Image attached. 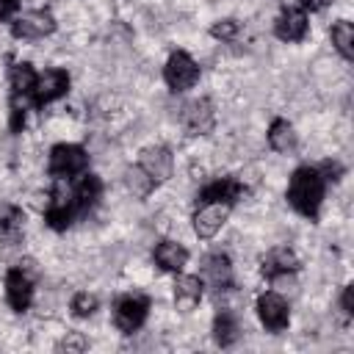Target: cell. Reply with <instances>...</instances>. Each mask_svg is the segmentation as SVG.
Here are the masks:
<instances>
[{
	"label": "cell",
	"mask_w": 354,
	"mask_h": 354,
	"mask_svg": "<svg viewBox=\"0 0 354 354\" xmlns=\"http://www.w3.org/2000/svg\"><path fill=\"white\" fill-rule=\"evenodd\" d=\"M22 227H25V213L17 205H3L0 207V243L14 246L22 238Z\"/></svg>",
	"instance_id": "obj_17"
},
{
	"label": "cell",
	"mask_w": 354,
	"mask_h": 354,
	"mask_svg": "<svg viewBox=\"0 0 354 354\" xmlns=\"http://www.w3.org/2000/svg\"><path fill=\"white\" fill-rule=\"evenodd\" d=\"M230 207L232 205H227V202H202V207L194 213V232L205 241L213 238L224 227V221L230 216Z\"/></svg>",
	"instance_id": "obj_8"
},
{
	"label": "cell",
	"mask_w": 354,
	"mask_h": 354,
	"mask_svg": "<svg viewBox=\"0 0 354 354\" xmlns=\"http://www.w3.org/2000/svg\"><path fill=\"white\" fill-rule=\"evenodd\" d=\"M202 271H205V277L210 279V285L218 288V290H227V288L232 285V263H230V257L221 254V252L207 254L205 263H202Z\"/></svg>",
	"instance_id": "obj_16"
},
{
	"label": "cell",
	"mask_w": 354,
	"mask_h": 354,
	"mask_svg": "<svg viewBox=\"0 0 354 354\" xmlns=\"http://www.w3.org/2000/svg\"><path fill=\"white\" fill-rule=\"evenodd\" d=\"M260 271L266 279H279V277H288L293 271H299V257L293 249L288 246H277L271 249L263 260H260Z\"/></svg>",
	"instance_id": "obj_13"
},
{
	"label": "cell",
	"mask_w": 354,
	"mask_h": 354,
	"mask_svg": "<svg viewBox=\"0 0 354 354\" xmlns=\"http://www.w3.org/2000/svg\"><path fill=\"white\" fill-rule=\"evenodd\" d=\"M268 144H271V149H277V152H282V155L293 152V149H296L293 124L285 122V119H274L271 127H268Z\"/></svg>",
	"instance_id": "obj_22"
},
{
	"label": "cell",
	"mask_w": 354,
	"mask_h": 354,
	"mask_svg": "<svg viewBox=\"0 0 354 354\" xmlns=\"http://www.w3.org/2000/svg\"><path fill=\"white\" fill-rule=\"evenodd\" d=\"M299 3H301V8H310V11H318L326 6V0H299Z\"/></svg>",
	"instance_id": "obj_32"
},
{
	"label": "cell",
	"mask_w": 354,
	"mask_h": 354,
	"mask_svg": "<svg viewBox=\"0 0 354 354\" xmlns=\"http://www.w3.org/2000/svg\"><path fill=\"white\" fill-rule=\"evenodd\" d=\"M17 3H19V0H0V22L8 19V17L17 11Z\"/></svg>",
	"instance_id": "obj_31"
},
{
	"label": "cell",
	"mask_w": 354,
	"mask_h": 354,
	"mask_svg": "<svg viewBox=\"0 0 354 354\" xmlns=\"http://www.w3.org/2000/svg\"><path fill=\"white\" fill-rule=\"evenodd\" d=\"M257 315H260L263 326L271 329V332H282V329L288 326V321H290L288 301H285L277 290H268V293H263V296L257 299Z\"/></svg>",
	"instance_id": "obj_9"
},
{
	"label": "cell",
	"mask_w": 354,
	"mask_h": 354,
	"mask_svg": "<svg viewBox=\"0 0 354 354\" xmlns=\"http://www.w3.org/2000/svg\"><path fill=\"white\" fill-rule=\"evenodd\" d=\"M77 216L75 210V196H72V188L66 183H55L53 194H50V202H47V210H44V221L53 227V230H66L72 224V218Z\"/></svg>",
	"instance_id": "obj_5"
},
{
	"label": "cell",
	"mask_w": 354,
	"mask_h": 354,
	"mask_svg": "<svg viewBox=\"0 0 354 354\" xmlns=\"http://www.w3.org/2000/svg\"><path fill=\"white\" fill-rule=\"evenodd\" d=\"M183 127L191 133V136H205L213 130V122H216V111L210 105L207 97H199V100H191L185 108H183Z\"/></svg>",
	"instance_id": "obj_10"
},
{
	"label": "cell",
	"mask_w": 354,
	"mask_h": 354,
	"mask_svg": "<svg viewBox=\"0 0 354 354\" xmlns=\"http://www.w3.org/2000/svg\"><path fill=\"white\" fill-rule=\"evenodd\" d=\"M274 33L282 41H301L307 36V14H304V8H296V6L282 8L277 22H274Z\"/></svg>",
	"instance_id": "obj_12"
},
{
	"label": "cell",
	"mask_w": 354,
	"mask_h": 354,
	"mask_svg": "<svg viewBox=\"0 0 354 354\" xmlns=\"http://www.w3.org/2000/svg\"><path fill=\"white\" fill-rule=\"evenodd\" d=\"M88 166V155L80 144H55L50 149V174L55 180H69L75 174H83Z\"/></svg>",
	"instance_id": "obj_3"
},
{
	"label": "cell",
	"mask_w": 354,
	"mask_h": 354,
	"mask_svg": "<svg viewBox=\"0 0 354 354\" xmlns=\"http://www.w3.org/2000/svg\"><path fill=\"white\" fill-rule=\"evenodd\" d=\"M318 171H321V177H324V180H337V177H340V171H343V166H340V163L326 160V163H324Z\"/></svg>",
	"instance_id": "obj_29"
},
{
	"label": "cell",
	"mask_w": 354,
	"mask_h": 354,
	"mask_svg": "<svg viewBox=\"0 0 354 354\" xmlns=\"http://www.w3.org/2000/svg\"><path fill=\"white\" fill-rule=\"evenodd\" d=\"M155 183H163V180H169L171 177V169H174V163H171V152L166 149V147H147L144 152H141V163H138Z\"/></svg>",
	"instance_id": "obj_14"
},
{
	"label": "cell",
	"mask_w": 354,
	"mask_h": 354,
	"mask_svg": "<svg viewBox=\"0 0 354 354\" xmlns=\"http://www.w3.org/2000/svg\"><path fill=\"white\" fill-rule=\"evenodd\" d=\"M102 194V183L97 174H83L77 180V185H72V196H75V210L77 213H86L88 207H94V202L100 199Z\"/></svg>",
	"instance_id": "obj_19"
},
{
	"label": "cell",
	"mask_w": 354,
	"mask_h": 354,
	"mask_svg": "<svg viewBox=\"0 0 354 354\" xmlns=\"http://www.w3.org/2000/svg\"><path fill=\"white\" fill-rule=\"evenodd\" d=\"M329 36H332L335 50H337L346 61H351V58H354V25H351L348 19H340V22L332 25Z\"/></svg>",
	"instance_id": "obj_23"
},
{
	"label": "cell",
	"mask_w": 354,
	"mask_h": 354,
	"mask_svg": "<svg viewBox=\"0 0 354 354\" xmlns=\"http://www.w3.org/2000/svg\"><path fill=\"white\" fill-rule=\"evenodd\" d=\"M61 348H66V351H83V348H86V340H83L77 332H72V335L61 343Z\"/></svg>",
	"instance_id": "obj_30"
},
{
	"label": "cell",
	"mask_w": 354,
	"mask_h": 354,
	"mask_svg": "<svg viewBox=\"0 0 354 354\" xmlns=\"http://www.w3.org/2000/svg\"><path fill=\"white\" fill-rule=\"evenodd\" d=\"M124 185H127V191H130L136 199H147V196L152 194V188H155V180H152L141 166H130V169L124 171Z\"/></svg>",
	"instance_id": "obj_25"
},
{
	"label": "cell",
	"mask_w": 354,
	"mask_h": 354,
	"mask_svg": "<svg viewBox=\"0 0 354 354\" xmlns=\"http://www.w3.org/2000/svg\"><path fill=\"white\" fill-rule=\"evenodd\" d=\"M321 199H324V177L315 166H299L290 177L288 185V202L296 213L307 216V218H318L321 210Z\"/></svg>",
	"instance_id": "obj_1"
},
{
	"label": "cell",
	"mask_w": 354,
	"mask_h": 354,
	"mask_svg": "<svg viewBox=\"0 0 354 354\" xmlns=\"http://www.w3.org/2000/svg\"><path fill=\"white\" fill-rule=\"evenodd\" d=\"M147 313H149V299L141 296V293H130V296H122L116 301L113 324H116V329L130 335V332H136L147 321Z\"/></svg>",
	"instance_id": "obj_6"
},
{
	"label": "cell",
	"mask_w": 354,
	"mask_h": 354,
	"mask_svg": "<svg viewBox=\"0 0 354 354\" xmlns=\"http://www.w3.org/2000/svg\"><path fill=\"white\" fill-rule=\"evenodd\" d=\"M202 279L199 277H180L174 282V304L180 313H191L202 299Z\"/></svg>",
	"instance_id": "obj_18"
},
{
	"label": "cell",
	"mask_w": 354,
	"mask_h": 354,
	"mask_svg": "<svg viewBox=\"0 0 354 354\" xmlns=\"http://www.w3.org/2000/svg\"><path fill=\"white\" fill-rule=\"evenodd\" d=\"M55 30V19L50 11H28L22 17H17L11 22V36L14 39H25V41H33V39H44Z\"/></svg>",
	"instance_id": "obj_7"
},
{
	"label": "cell",
	"mask_w": 354,
	"mask_h": 354,
	"mask_svg": "<svg viewBox=\"0 0 354 354\" xmlns=\"http://www.w3.org/2000/svg\"><path fill=\"white\" fill-rule=\"evenodd\" d=\"M155 263L163 271H183V266L188 263V249L177 241H160L155 246Z\"/></svg>",
	"instance_id": "obj_20"
},
{
	"label": "cell",
	"mask_w": 354,
	"mask_h": 354,
	"mask_svg": "<svg viewBox=\"0 0 354 354\" xmlns=\"http://www.w3.org/2000/svg\"><path fill=\"white\" fill-rule=\"evenodd\" d=\"M246 194V188L232 180V177H221V180H213L210 185H205L199 191V199L202 202H227V205H235L241 196Z\"/></svg>",
	"instance_id": "obj_15"
},
{
	"label": "cell",
	"mask_w": 354,
	"mask_h": 354,
	"mask_svg": "<svg viewBox=\"0 0 354 354\" xmlns=\"http://www.w3.org/2000/svg\"><path fill=\"white\" fill-rule=\"evenodd\" d=\"M340 310H343V315H354V288H351V285H346V288H343Z\"/></svg>",
	"instance_id": "obj_28"
},
{
	"label": "cell",
	"mask_w": 354,
	"mask_h": 354,
	"mask_svg": "<svg viewBox=\"0 0 354 354\" xmlns=\"http://www.w3.org/2000/svg\"><path fill=\"white\" fill-rule=\"evenodd\" d=\"M235 33H238V22L235 19H218V22H213V28H210V36H216V39H221V41H230V39H235Z\"/></svg>",
	"instance_id": "obj_27"
},
{
	"label": "cell",
	"mask_w": 354,
	"mask_h": 354,
	"mask_svg": "<svg viewBox=\"0 0 354 354\" xmlns=\"http://www.w3.org/2000/svg\"><path fill=\"white\" fill-rule=\"evenodd\" d=\"M8 83H11V94L19 97H33V86H36V72L28 61H19L11 66L8 72Z\"/></svg>",
	"instance_id": "obj_21"
},
{
	"label": "cell",
	"mask_w": 354,
	"mask_h": 354,
	"mask_svg": "<svg viewBox=\"0 0 354 354\" xmlns=\"http://www.w3.org/2000/svg\"><path fill=\"white\" fill-rule=\"evenodd\" d=\"M33 279H36V263L25 260L19 266H14L6 274V299L17 313H25L30 307L33 299Z\"/></svg>",
	"instance_id": "obj_2"
},
{
	"label": "cell",
	"mask_w": 354,
	"mask_h": 354,
	"mask_svg": "<svg viewBox=\"0 0 354 354\" xmlns=\"http://www.w3.org/2000/svg\"><path fill=\"white\" fill-rule=\"evenodd\" d=\"M163 80H166V86L171 91H185L191 86H196V80H199V64L188 53L177 50V53L169 55V61L163 66Z\"/></svg>",
	"instance_id": "obj_4"
},
{
	"label": "cell",
	"mask_w": 354,
	"mask_h": 354,
	"mask_svg": "<svg viewBox=\"0 0 354 354\" xmlns=\"http://www.w3.org/2000/svg\"><path fill=\"white\" fill-rule=\"evenodd\" d=\"M97 310V296L94 293H75L72 296V313L77 315V318H88L91 313Z\"/></svg>",
	"instance_id": "obj_26"
},
{
	"label": "cell",
	"mask_w": 354,
	"mask_h": 354,
	"mask_svg": "<svg viewBox=\"0 0 354 354\" xmlns=\"http://www.w3.org/2000/svg\"><path fill=\"white\" fill-rule=\"evenodd\" d=\"M213 337H216V343H218L221 348H230V346L241 337L238 321H235L230 313H218L216 321H213Z\"/></svg>",
	"instance_id": "obj_24"
},
{
	"label": "cell",
	"mask_w": 354,
	"mask_h": 354,
	"mask_svg": "<svg viewBox=\"0 0 354 354\" xmlns=\"http://www.w3.org/2000/svg\"><path fill=\"white\" fill-rule=\"evenodd\" d=\"M69 88V75L64 69H44L41 75H36V86H33V102L44 105L53 102L58 97H64Z\"/></svg>",
	"instance_id": "obj_11"
}]
</instances>
